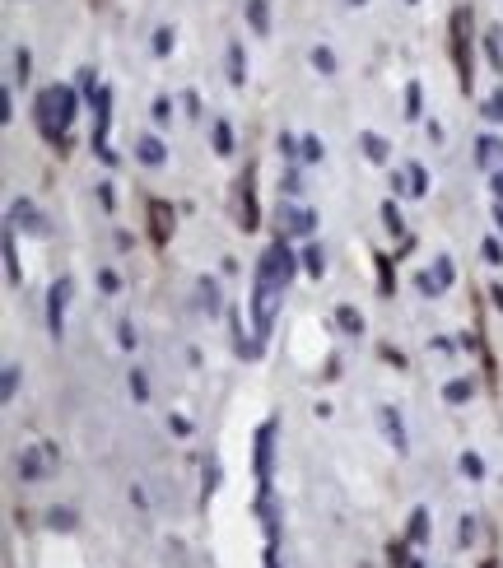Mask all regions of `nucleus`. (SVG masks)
<instances>
[{
    "label": "nucleus",
    "instance_id": "f257e3e1",
    "mask_svg": "<svg viewBox=\"0 0 503 568\" xmlns=\"http://www.w3.org/2000/svg\"><path fill=\"white\" fill-rule=\"evenodd\" d=\"M391 564H396V568H420V559L405 555V545H391Z\"/></svg>",
    "mask_w": 503,
    "mask_h": 568
},
{
    "label": "nucleus",
    "instance_id": "f03ea898",
    "mask_svg": "<svg viewBox=\"0 0 503 568\" xmlns=\"http://www.w3.org/2000/svg\"><path fill=\"white\" fill-rule=\"evenodd\" d=\"M424 522H429L424 513H415V517H410V540H424V535H429V526H424Z\"/></svg>",
    "mask_w": 503,
    "mask_h": 568
},
{
    "label": "nucleus",
    "instance_id": "7ed1b4c3",
    "mask_svg": "<svg viewBox=\"0 0 503 568\" xmlns=\"http://www.w3.org/2000/svg\"><path fill=\"white\" fill-rule=\"evenodd\" d=\"M140 154H145L149 163H158V145H154V140H145V145H140Z\"/></svg>",
    "mask_w": 503,
    "mask_h": 568
},
{
    "label": "nucleus",
    "instance_id": "20e7f679",
    "mask_svg": "<svg viewBox=\"0 0 503 568\" xmlns=\"http://www.w3.org/2000/svg\"><path fill=\"white\" fill-rule=\"evenodd\" d=\"M266 568H279V564H275V555H266Z\"/></svg>",
    "mask_w": 503,
    "mask_h": 568
}]
</instances>
